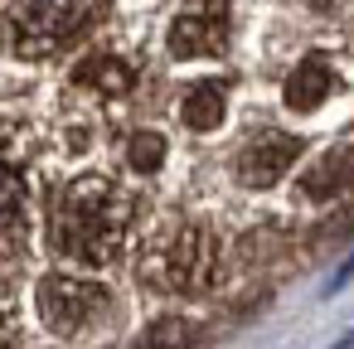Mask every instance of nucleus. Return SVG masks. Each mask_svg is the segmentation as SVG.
I'll use <instances>...</instances> for the list:
<instances>
[{
    "mask_svg": "<svg viewBox=\"0 0 354 349\" xmlns=\"http://www.w3.org/2000/svg\"><path fill=\"white\" fill-rule=\"evenodd\" d=\"M73 83H78V88H93V93H102V97H122V93H131L136 73H131V64H122V59H112V54H93V59H83V64L73 68Z\"/></svg>",
    "mask_w": 354,
    "mask_h": 349,
    "instance_id": "8",
    "label": "nucleus"
},
{
    "mask_svg": "<svg viewBox=\"0 0 354 349\" xmlns=\"http://www.w3.org/2000/svg\"><path fill=\"white\" fill-rule=\"evenodd\" d=\"M296 155H301V141H296V136H286V131L252 136V141L243 146V155H238V180H243V185H252V189L277 185V180L296 165Z\"/></svg>",
    "mask_w": 354,
    "mask_h": 349,
    "instance_id": "6",
    "label": "nucleus"
},
{
    "mask_svg": "<svg viewBox=\"0 0 354 349\" xmlns=\"http://www.w3.org/2000/svg\"><path fill=\"white\" fill-rule=\"evenodd\" d=\"M228 49V6H194L175 15L170 25V54L180 59H204Z\"/></svg>",
    "mask_w": 354,
    "mask_h": 349,
    "instance_id": "5",
    "label": "nucleus"
},
{
    "mask_svg": "<svg viewBox=\"0 0 354 349\" xmlns=\"http://www.w3.org/2000/svg\"><path fill=\"white\" fill-rule=\"evenodd\" d=\"M97 15H102V6H20L10 35L25 59H44V54H59L64 44H73Z\"/></svg>",
    "mask_w": 354,
    "mask_h": 349,
    "instance_id": "3",
    "label": "nucleus"
},
{
    "mask_svg": "<svg viewBox=\"0 0 354 349\" xmlns=\"http://www.w3.org/2000/svg\"><path fill=\"white\" fill-rule=\"evenodd\" d=\"M127 160H131V170L151 175V170H160V160H165V141H160L156 131H136L131 146H127Z\"/></svg>",
    "mask_w": 354,
    "mask_h": 349,
    "instance_id": "12",
    "label": "nucleus"
},
{
    "mask_svg": "<svg viewBox=\"0 0 354 349\" xmlns=\"http://www.w3.org/2000/svg\"><path fill=\"white\" fill-rule=\"evenodd\" d=\"M6 344H10V305L0 301V349H6Z\"/></svg>",
    "mask_w": 354,
    "mask_h": 349,
    "instance_id": "14",
    "label": "nucleus"
},
{
    "mask_svg": "<svg viewBox=\"0 0 354 349\" xmlns=\"http://www.w3.org/2000/svg\"><path fill=\"white\" fill-rule=\"evenodd\" d=\"M301 189L310 199H335V194L354 189V146H335L330 155H320L310 165V175L301 180Z\"/></svg>",
    "mask_w": 354,
    "mask_h": 349,
    "instance_id": "7",
    "label": "nucleus"
},
{
    "mask_svg": "<svg viewBox=\"0 0 354 349\" xmlns=\"http://www.w3.org/2000/svg\"><path fill=\"white\" fill-rule=\"evenodd\" d=\"M185 334H189V325H185V320H160V325L151 330L146 349H175V344H185Z\"/></svg>",
    "mask_w": 354,
    "mask_h": 349,
    "instance_id": "13",
    "label": "nucleus"
},
{
    "mask_svg": "<svg viewBox=\"0 0 354 349\" xmlns=\"http://www.w3.org/2000/svg\"><path fill=\"white\" fill-rule=\"evenodd\" d=\"M20 214H25V180H20V170L0 160V228H15Z\"/></svg>",
    "mask_w": 354,
    "mask_h": 349,
    "instance_id": "11",
    "label": "nucleus"
},
{
    "mask_svg": "<svg viewBox=\"0 0 354 349\" xmlns=\"http://www.w3.org/2000/svg\"><path fill=\"white\" fill-rule=\"evenodd\" d=\"M160 262H165V281L175 291H209L218 281V267H223V243H218L214 228L189 223L170 238Z\"/></svg>",
    "mask_w": 354,
    "mask_h": 349,
    "instance_id": "4",
    "label": "nucleus"
},
{
    "mask_svg": "<svg viewBox=\"0 0 354 349\" xmlns=\"http://www.w3.org/2000/svg\"><path fill=\"white\" fill-rule=\"evenodd\" d=\"M330 88H335L330 64H325V59H306V64H301V68L286 78V107L310 112V107H320V102L330 97Z\"/></svg>",
    "mask_w": 354,
    "mask_h": 349,
    "instance_id": "9",
    "label": "nucleus"
},
{
    "mask_svg": "<svg viewBox=\"0 0 354 349\" xmlns=\"http://www.w3.org/2000/svg\"><path fill=\"white\" fill-rule=\"evenodd\" d=\"M39 315H44V325L59 330V334L97 330V325L112 315V291L97 286V281L68 276V272H54V276L39 281Z\"/></svg>",
    "mask_w": 354,
    "mask_h": 349,
    "instance_id": "2",
    "label": "nucleus"
},
{
    "mask_svg": "<svg viewBox=\"0 0 354 349\" xmlns=\"http://www.w3.org/2000/svg\"><path fill=\"white\" fill-rule=\"evenodd\" d=\"M131 233V194L117 189L102 175H78L73 185H64L54 194V214H49V238L59 257L88 262V267H107L122 243Z\"/></svg>",
    "mask_w": 354,
    "mask_h": 349,
    "instance_id": "1",
    "label": "nucleus"
},
{
    "mask_svg": "<svg viewBox=\"0 0 354 349\" xmlns=\"http://www.w3.org/2000/svg\"><path fill=\"white\" fill-rule=\"evenodd\" d=\"M223 112H228V88L214 83V78L209 83H194L185 93V107H180V117H185L189 131H214L223 122Z\"/></svg>",
    "mask_w": 354,
    "mask_h": 349,
    "instance_id": "10",
    "label": "nucleus"
}]
</instances>
